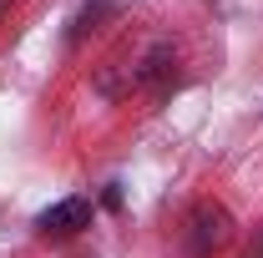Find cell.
I'll list each match as a JSON object with an SVG mask.
<instances>
[{
  "label": "cell",
  "mask_w": 263,
  "mask_h": 258,
  "mask_svg": "<svg viewBox=\"0 0 263 258\" xmlns=\"http://www.w3.org/2000/svg\"><path fill=\"white\" fill-rule=\"evenodd\" d=\"M228 238H233V213L223 202H197L193 218H187V253L193 258H213Z\"/></svg>",
  "instance_id": "6da1fadb"
},
{
  "label": "cell",
  "mask_w": 263,
  "mask_h": 258,
  "mask_svg": "<svg viewBox=\"0 0 263 258\" xmlns=\"http://www.w3.org/2000/svg\"><path fill=\"white\" fill-rule=\"evenodd\" d=\"M253 258H263V228H258V243H253Z\"/></svg>",
  "instance_id": "5b68a950"
},
{
  "label": "cell",
  "mask_w": 263,
  "mask_h": 258,
  "mask_svg": "<svg viewBox=\"0 0 263 258\" xmlns=\"http://www.w3.org/2000/svg\"><path fill=\"white\" fill-rule=\"evenodd\" d=\"M111 10H117V5H111V0H97V5H86V10H81V15H76V21H71V41H81V35L91 31V26H97L101 15H111Z\"/></svg>",
  "instance_id": "3957f363"
},
{
  "label": "cell",
  "mask_w": 263,
  "mask_h": 258,
  "mask_svg": "<svg viewBox=\"0 0 263 258\" xmlns=\"http://www.w3.org/2000/svg\"><path fill=\"white\" fill-rule=\"evenodd\" d=\"M35 228H41L46 238H76L81 228H91V202H86V197H61V202H51V208L35 218Z\"/></svg>",
  "instance_id": "7a4b0ae2"
},
{
  "label": "cell",
  "mask_w": 263,
  "mask_h": 258,
  "mask_svg": "<svg viewBox=\"0 0 263 258\" xmlns=\"http://www.w3.org/2000/svg\"><path fill=\"white\" fill-rule=\"evenodd\" d=\"M15 5H21V0H0V21H5V15H10Z\"/></svg>",
  "instance_id": "277c9868"
}]
</instances>
